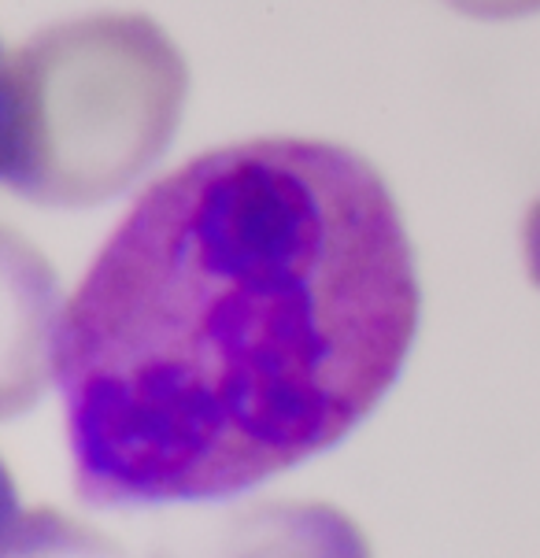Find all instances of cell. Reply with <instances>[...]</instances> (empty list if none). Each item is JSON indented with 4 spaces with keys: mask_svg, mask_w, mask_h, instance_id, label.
I'll return each mask as SVG.
<instances>
[{
    "mask_svg": "<svg viewBox=\"0 0 540 558\" xmlns=\"http://www.w3.org/2000/svg\"><path fill=\"white\" fill-rule=\"evenodd\" d=\"M419 274L352 148L255 137L137 196L52 329L93 507L244 492L345 440L393 389Z\"/></svg>",
    "mask_w": 540,
    "mask_h": 558,
    "instance_id": "cell-1",
    "label": "cell"
},
{
    "mask_svg": "<svg viewBox=\"0 0 540 558\" xmlns=\"http://www.w3.org/2000/svg\"><path fill=\"white\" fill-rule=\"evenodd\" d=\"M189 93L148 15H85L4 52V182L45 207L127 193L167 153Z\"/></svg>",
    "mask_w": 540,
    "mask_h": 558,
    "instance_id": "cell-2",
    "label": "cell"
},
{
    "mask_svg": "<svg viewBox=\"0 0 540 558\" xmlns=\"http://www.w3.org/2000/svg\"><path fill=\"white\" fill-rule=\"evenodd\" d=\"M444 4H452L456 12L470 19H489V23H496V19H526L540 12V0H444Z\"/></svg>",
    "mask_w": 540,
    "mask_h": 558,
    "instance_id": "cell-3",
    "label": "cell"
},
{
    "mask_svg": "<svg viewBox=\"0 0 540 558\" xmlns=\"http://www.w3.org/2000/svg\"><path fill=\"white\" fill-rule=\"evenodd\" d=\"M523 252H526V270L540 289V201L529 207L526 226H523Z\"/></svg>",
    "mask_w": 540,
    "mask_h": 558,
    "instance_id": "cell-4",
    "label": "cell"
}]
</instances>
